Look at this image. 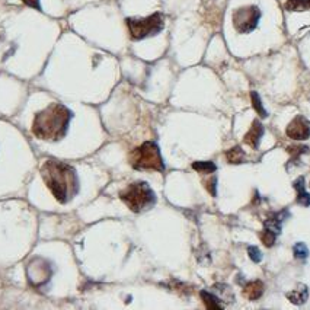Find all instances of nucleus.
Here are the masks:
<instances>
[{
	"label": "nucleus",
	"instance_id": "423d86ee",
	"mask_svg": "<svg viewBox=\"0 0 310 310\" xmlns=\"http://www.w3.org/2000/svg\"><path fill=\"white\" fill-rule=\"evenodd\" d=\"M262 13L258 6H243L233 13V25L239 34H249L256 29Z\"/></svg>",
	"mask_w": 310,
	"mask_h": 310
},
{
	"label": "nucleus",
	"instance_id": "2eb2a0df",
	"mask_svg": "<svg viewBox=\"0 0 310 310\" xmlns=\"http://www.w3.org/2000/svg\"><path fill=\"white\" fill-rule=\"evenodd\" d=\"M201 297L208 309H222V305L219 303V299L216 296H213L207 291H201Z\"/></svg>",
	"mask_w": 310,
	"mask_h": 310
},
{
	"label": "nucleus",
	"instance_id": "ddd939ff",
	"mask_svg": "<svg viewBox=\"0 0 310 310\" xmlns=\"http://www.w3.org/2000/svg\"><path fill=\"white\" fill-rule=\"evenodd\" d=\"M284 7L288 12H306L310 10V0H287Z\"/></svg>",
	"mask_w": 310,
	"mask_h": 310
},
{
	"label": "nucleus",
	"instance_id": "412c9836",
	"mask_svg": "<svg viewBox=\"0 0 310 310\" xmlns=\"http://www.w3.org/2000/svg\"><path fill=\"white\" fill-rule=\"evenodd\" d=\"M214 187H216V179L213 178V179H210V181L207 182V188H208V191H210L213 195H216V190H214Z\"/></svg>",
	"mask_w": 310,
	"mask_h": 310
},
{
	"label": "nucleus",
	"instance_id": "a211bd4d",
	"mask_svg": "<svg viewBox=\"0 0 310 310\" xmlns=\"http://www.w3.org/2000/svg\"><path fill=\"white\" fill-rule=\"evenodd\" d=\"M293 254H294V258H296V259L303 261V259H306V258L309 256V249H308V246H306L305 243L299 242V243H296V245H294V248H293Z\"/></svg>",
	"mask_w": 310,
	"mask_h": 310
},
{
	"label": "nucleus",
	"instance_id": "20e7f679",
	"mask_svg": "<svg viewBox=\"0 0 310 310\" xmlns=\"http://www.w3.org/2000/svg\"><path fill=\"white\" fill-rule=\"evenodd\" d=\"M131 165L137 170H156L163 172L165 165L162 160V156L159 152V147L153 141H146L140 147L134 149L130 156Z\"/></svg>",
	"mask_w": 310,
	"mask_h": 310
},
{
	"label": "nucleus",
	"instance_id": "dca6fc26",
	"mask_svg": "<svg viewBox=\"0 0 310 310\" xmlns=\"http://www.w3.org/2000/svg\"><path fill=\"white\" fill-rule=\"evenodd\" d=\"M226 157L230 163H242L245 162V153L240 147H233L230 149L227 153H226Z\"/></svg>",
	"mask_w": 310,
	"mask_h": 310
},
{
	"label": "nucleus",
	"instance_id": "7ed1b4c3",
	"mask_svg": "<svg viewBox=\"0 0 310 310\" xmlns=\"http://www.w3.org/2000/svg\"><path fill=\"white\" fill-rule=\"evenodd\" d=\"M121 199L134 213L144 211L156 202L155 193L146 182H134L127 187V190L121 193Z\"/></svg>",
	"mask_w": 310,
	"mask_h": 310
},
{
	"label": "nucleus",
	"instance_id": "f257e3e1",
	"mask_svg": "<svg viewBox=\"0 0 310 310\" xmlns=\"http://www.w3.org/2000/svg\"><path fill=\"white\" fill-rule=\"evenodd\" d=\"M42 176L51 194L58 202H67L76 193V175L72 166L67 163L58 160H47L42 168Z\"/></svg>",
	"mask_w": 310,
	"mask_h": 310
},
{
	"label": "nucleus",
	"instance_id": "6e6552de",
	"mask_svg": "<svg viewBox=\"0 0 310 310\" xmlns=\"http://www.w3.org/2000/svg\"><path fill=\"white\" fill-rule=\"evenodd\" d=\"M262 136H264V127H262V124H261L258 119H255V121L252 122L251 130L245 134L243 141H245L249 147H252V149H258V147H259V143H261Z\"/></svg>",
	"mask_w": 310,
	"mask_h": 310
},
{
	"label": "nucleus",
	"instance_id": "4468645a",
	"mask_svg": "<svg viewBox=\"0 0 310 310\" xmlns=\"http://www.w3.org/2000/svg\"><path fill=\"white\" fill-rule=\"evenodd\" d=\"M193 168L197 172H201V173H213L217 169V166L213 162H210V160H207V162H194Z\"/></svg>",
	"mask_w": 310,
	"mask_h": 310
},
{
	"label": "nucleus",
	"instance_id": "aec40b11",
	"mask_svg": "<svg viewBox=\"0 0 310 310\" xmlns=\"http://www.w3.org/2000/svg\"><path fill=\"white\" fill-rule=\"evenodd\" d=\"M248 254H249V258L254 261V262H261L262 261V254H261V251L256 248V246H249L248 248Z\"/></svg>",
	"mask_w": 310,
	"mask_h": 310
},
{
	"label": "nucleus",
	"instance_id": "39448f33",
	"mask_svg": "<svg viewBox=\"0 0 310 310\" xmlns=\"http://www.w3.org/2000/svg\"><path fill=\"white\" fill-rule=\"evenodd\" d=\"M127 27L131 38L143 39L159 34L165 27V21L160 13H153L143 19H127Z\"/></svg>",
	"mask_w": 310,
	"mask_h": 310
},
{
	"label": "nucleus",
	"instance_id": "0eeeda50",
	"mask_svg": "<svg viewBox=\"0 0 310 310\" xmlns=\"http://www.w3.org/2000/svg\"><path fill=\"white\" fill-rule=\"evenodd\" d=\"M287 136L293 140H306L310 137V121L305 116H296L285 130Z\"/></svg>",
	"mask_w": 310,
	"mask_h": 310
},
{
	"label": "nucleus",
	"instance_id": "f03ea898",
	"mask_svg": "<svg viewBox=\"0 0 310 310\" xmlns=\"http://www.w3.org/2000/svg\"><path fill=\"white\" fill-rule=\"evenodd\" d=\"M72 113L61 104H53L44 111L37 114L32 131L42 140H58L63 137L69 128Z\"/></svg>",
	"mask_w": 310,
	"mask_h": 310
},
{
	"label": "nucleus",
	"instance_id": "9d476101",
	"mask_svg": "<svg viewBox=\"0 0 310 310\" xmlns=\"http://www.w3.org/2000/svg\"><path fill=\"white\" fill-rule=\"evenodd\" d=\"M264 294V282L261 280L251 281L245 285L243 288V296L248 300H258Z\"/></svg>",
	"mask_w": 310,
	"mask_h": 310
},
{
	"label": "nucleus",
	"instance_id": "4be33fe9",
	"mask_svg": "<svg viewBox=\"0 0 310 310\" xmlns=\"http://www.w3.org/2000/svg\"><path fill=\"white\" fill-rule=\"evenodd\" d=\"M25 4L31 6V7H35V9H39V0H22Z\"/></svg>",
	"mask_w": 310,
	"mask_h": 310
},
{
	"label": "nucleus",
	"instance_id": "1a4fd4ad",
	"mask_svg": "<svg viewBox=\"0 0 310 310\" xmlns=\"http://www.w3.org/2000/svg\"><path fill=\"white\" fill-rule=\"evenodd\" d=\"M287 217H288V211H285V210H282V211H280V213L270 214V217L264 222V226H265L267 230L278 234V233L281 232V225H282V222H284Z\"/></svg>",
	"mask_w": 310,
	"mask_h": 310
},
{
	"label": "nucleus",
	"instance_id": "f8f14e48",
	"mask_svg": "<svg viewBox=\"0 0 310 310\" xmlns=\"http://www.w3.org/2000/svg\"><path fill=\"white\" fill-rule=\"evenodd\" d=\"M287 297L293 305H303L309 297V290H308L306 285H300L297 290L287 293Z\"/></svg>",
	"mask_w": 310,
	"mask_h": 310
},
{
	"label": "nucleus",
	"instance_id": "9b49d317",
	"mask_svg": "<svg viewBox=\"0 0 310 310\" xmlns=\"http://www.w3.org/2000/svg\"><path fill=\"white\" fill-rule=\"evenodd\" d=\"M294 188L297 191V202L303 207H310V194L305 190V178L300 176L294 181Z\"/></svg>",
	"mask_w": 310,
	"mask_h": 310
},
{
	"label": "nucleus",
	"instance_id": "f3484780",
	"mask_svg": "<svg viewBox=\"0 0 310 310\" xmlns=\"http://www.w3.org/2000/svg\"><path fill=\"white\" fill-rule=\"evenodd\" d=\"M251 101H252V107L256 110V113H258L259 115L264 116V118L268 116L265 108L262 107V101H261V98H259V95H258L256 92H251Z\"/></svg>",
	"mask_w": 310,
	"mask_h": 310
},
{
	"label": "nucleus",
	"instance_id": "6ab92c4d",
	"mask_svg": "<svg viewBox=\"0 0 310 310\" xmlns=\"http://www.w3.org/2000/svg\"><path fill=\"white\" fill-rule=\"evenodd\" d=\"M277 236L278 234H275L274 232H270V230H264V233L261 234V239H262V242H264V245L265 246H268V248H271L272 245L275 243V240H277Z\"/></svg>",
	"mask_w": 310,
	"mask_h": 310
}]
</instances>
